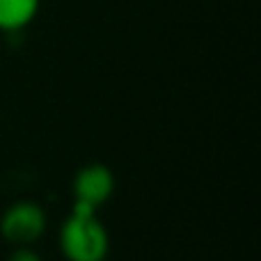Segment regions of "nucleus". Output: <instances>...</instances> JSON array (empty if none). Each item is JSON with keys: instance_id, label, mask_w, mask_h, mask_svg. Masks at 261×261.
I'll list each match as a JSON object with an SVG mask.
<instances>
[{"instance_id": "f257e3e1", "label": "nucleus", "mask_w": 261, "mask_h": 261, "mask_svg": "<svg viewBox=\"0 0 261 261\" xmlns=\"http://www.w3.org/2000/svg\"><path fill=\"white\" fill-rule=\"evenodd\" d=\"M60 248L67 261H106L110 239L96 211L73 204L60 229Z\"/></svg>"}, {"instance_id": "f03ea898", "label": "nucleus", "mask_w": 261, "mask_h": 261, "mask_svg": "<svg viewBox=\"0 0 261 261\" xmlns=\"http://www.w3.org/2000/svg\"><path fill=\"white\" fill-rule=\"evenodd\" d=\"M73 204L85 208H96L106 204L115 193V174L103 163H90L73 176Z\"/></svg>"}, {"instance_id": "7ed1b4c3", "label": "nucleus", "mask_w": 261, "mask_h": 261, "mask_svg": "<svg viewBox=\"0 0 261 261\" xmlns=\"http://www.w3.org/2000/svg\"><path fill=\"white\" fill-rule=\"evenodd\" d=\"M46 229V213L35 202H16L5 211L0 231L9 243L28 245L37 241Z\"/></svg>"}, {"instance_id": "20e7f679", "label": "nucleus", "mask_w": 261, "mask_h": 261, "mask_svg": "<svg viewBox=\"0 0 261 261\" xmlns=\"http://www.w3.org/2000/svg\"><path fill=\"white\" fill-rule=\"evenodd\" d=\"M39 0H0V30L16 32L35 18Z\"/></svg>"}, {"instance_id": "39448f33", "label": "nucleus", "mask_w": 261, "mask_h": 261, "mask_svg": "<svg viewBox=\"0 0 261 261\" xmlns=\"http://www.w3.org/2000/svg\"><path fill=\"white\" fill-rule=\"evenodd\" d=\"M7 261H44L39 257V254L35 252V250H30V248H18V250H14L12 254H9V259Z\"/></svg>"}]
</instances>
